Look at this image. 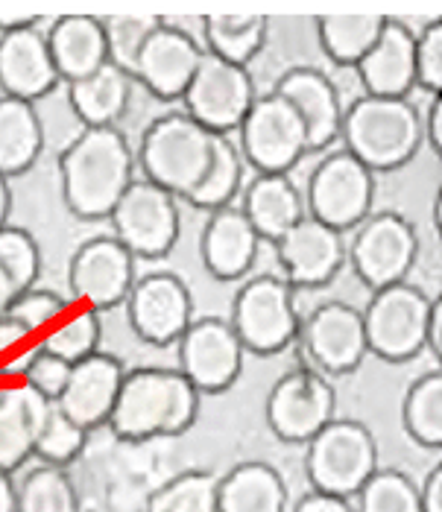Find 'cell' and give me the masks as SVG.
I'll return each mask as SVG.
<instances>
[{
	"instance_id": "cell-7",
	"label": "cell",
	"mask_w": 442,
	"mask_h": 512,
	"mask_svg": "<svg viewBox=\"0 0 442 512\" xmlns=\"http://www.w3.org/2000/svg\"><path fill=\"white\" fill-rule=\"evenodd\" d=\"M431 311L434 299L407 281L372 293L369 305L361 311L366 349L387 363L413 360L422 349H428Z\"/></svg>"
},
{
	"instance_id": "cell-28",
	"label": "cell",
	"mask_w": 442,
	"mask_h": 512,
	"mask_svg": "<svg viewBox=\"0 0 442 512\" xmlns=\"http://www.w3.org/2000/svg\"><path fill=\"white\" fill-rule=\"evenodd\" d=\"M132 85L135 79L109 62L91 77L68 82V100L85 129H109L118 126V120L126 115Z\"/></svg>"
},
{
	"instance_id": "cell-47",
	"label": "cell",
	"mask_w": 442,
	"mask_h": 512,
	"mask_svg": "<svg viewBox=\"0 0 442 512\" xmlns=\"http://www.w3.org/2000/svg\"><path fill=\"white\" fill-rule=\"evenodd\" d=\"M419 504L422 512H442V463H437L419 486Z\"/></svg>"
},
{
	"instance_id": "cell-45",
	"label": "cell",
	"mask_w": 442,
	"mask_h": 512,
	"mask_svg": "<svg viewBox=\"0 0 442 512\" xmlns=\"http://www.w3.org/2000/svg\"><path fill=\"white\" fill-rule=\"evenodd\" d=\"M71 369L74 366L68 360L39 349V355L33 357V363L24 372V384L33 387L39 395H44L47 401H59V395L65 393V387H68Z\"/></svg>"
},
{
	"instance_id": "cell-8",
	"label": "cell",
	"mask_w": 442,
	"mask_h": 512,
	"mask_svg": "<svg viewBox=\"0 0 442 512\" xmlns=\"http://www.w3.org/2000/svg\"><path fill=\"white\" fill-rule=\"evenodd\" d=\"M372 199H375V173L343 150L325 156L314 167L308 179L305 211L317 223L343 235L372 217Z\"/></svg>"
},
{
	"instance_id": "cell-11",
	"label": "cell",
	"mask_w": 442,
	"mask_h": 512,
	"mask_svg": "<svg viewBox=\"0 0 442 512\" xmlns=\"http://www.w3.org/2000/svg\"><path fill=\"white\" fill-rule=\"evenodd\" d=\"M109 220L112 237L135 258H164L179 240V197L141 176L129 185Z\"/></svg>"
},
{
	"instance_id": "cell-21",
	"label": "cell",
	"mask_w": 442,
	"mask_h": 512,
	"mask_svg": "<svg viewBox=\"0 0 442 512\" xmlns=\"http://www.w3.org/2000/svg\"><path fill=\"white\" fill-rule=\"evenodd\" d=\"M62 82L53 53L47 44V30L41 27L0 36V88L3 97L36 103Z\"/></svg>"
},
{
	"instance_id": "cell-26",
	"label": "cell",
	"mask_w": 442,
	"mask_h": 512,
	"mask_svg": "<svg viewBox=\"0 0 442 512\" xmlns=\"http://www.w3.org/2000/svg\"><path fill=\"white\" fill-rule=\"evenodd\" d=\"M47 44L53 53V65L65 85L91 77L94 71L109 65V44H106L103 18L62 15L50 24Z\"/></svg>"
},
{
	"instance_id": "cell-17",
	"label": "cell",
	"mask_w": 442,
	"mask_h": 512,
	"mask_svg": "<svg viewBox=\"0 0 442 512\" xmlns=\"http://www.w3.org/2000/svg\"><path fill=\"white\" fill-rule=\"evenodd\" d=\"M129 325L150 346H173L194 322L191 290L173 273H147L126 299Z\"/></svg>"
},
{
	"instance_id": "cell-12",
	"label": "cell",
	"mask_w": 442,
	"mask_h": 512,
	"mask_svg": "<svg viewBox=\"0 0 442 512\" xmlns=\"http://www.w3.org/2000/svg\"><path fill=\"white\" fill-rule=\"evenodd\" d=\"M416 252H419V240H416L413 226L402 214L381 211L363 220L355 229L352 246H349V261H352L355 276L361 278L372 293H378V290L402 284L416 261Z\"/></svg>"
},
{
	"instance_id": "cell-50",
	"label": "cell",
	"mask_w": 442,
	"mask_h": 512,
	"mask_svg": "<svg viewBox=\"0 0 442 512\" xmlns=\"http://www.w3.org/2000/svg\"><path fill=\"white\" fill-rule=\"evenodd\" d=\"M0 512H18V486L6 472H0Z\"/></svg>"
},
{
	"instance_id": "cell-31",
	"label": "cell",
	"mask_w": 442,
	"mask_h": 512,
	"mask_svg": "<svg viewBox=\"0 0 442 512\" xmlns=\"http://www.w3.org/2000/svg\"><path fill=\"white\" fill-rule=\"evenodd\" d=\"M387 15H322L317 39L322 53L340 68H358L384 33Z\"/></svg>"
},
{
	"instance_id": "cell-52",
	"label": "cell",
	"mask_w": 442,
	"mask_h": 512,
	"mask_svg": "<svg viewBox=\"0 0 442 512\" xmlns=\"http://www.w3.org/2000/svg\"><path fill=\"white\" fill-rule=\"evenodd\" d=\"M9 211H12V191H9V179L0 176V229L9 226Z\"/></svg>"
},
{
	"instance_id": "cell-15",
	"label": "cell",
	"mask_w": 442,
	"mask_h": 512,
	"mask_svg": "<svg viewBox=\"0 0 442 512\" xmlns=\"http://www.w3.org/2000/svg\"><path fill=\"white\" fill-rule=\"evenodd\" d=\"M299 346L308 360L305 369H314L322 378L355 372L369 352L363 314L346 302H325L302 319Z\"/></svg>"
},
{
	"instance_id": "cell-4",
	"label": "cell",
	"mask_w": 442,
	"mask_h": 512,
	"mask_svg": "<svg viewBox=\"0 0 442 512\" xmlns=\"http://www.w3.org/2000/svg\"><path fill=\"white\" fill-rule=\"evenodd\" d=\"M217 135L200 126L185 112H167L156 118L138 147V167L147 182L164 188L167 194L188 199L202 182Z\"/></svg>"
},
{
	"instance_id": "cell-30",
	"label": "cell",
	"mask_w": 442,
	"mask_h": 512,
	"mask_svg": "<svg viewBox=\"0 0 442 512\" xmlns=\"http://www.w3.org/2000/svg\"><path fill=\"white\" fill-rule=\"evenodd\" d=\"M44 150V126L33 103L0 97V176L27 173Z\"/></svg>"
},
{
	"instance_id": "cell-23",
	"label": "cell",
	"mask_w": 442,
	"mask_h": 512,
	"mask_svg": "<svg viewBox=\"0 0 442 512\" xmlns=\"http://www.w3.org/2000/svg\"><path fill=\"white\" fill-rule=\"evenodd\" d=\"M355 71L366 97L407 100L416 88V33L402 18H387L378 44Z\"/></svg>"
},
{
	"instance_id": "cell-32",
	"label": "cell",
	"mask_w": 442,
	"mask_h": 512,
	"mask_svg": "<svg viewBox=\"0 0 442 512\" xmlns=\"http://www.w3.org/2000/svg\"><path fill=\"white\" fill-rule=\"evenodd\" d=\"M270 21L264 15H211L202 24L205 50L223 62L246 68L264 47Z\"/></svg>"
},
{
	"instance_id": "cell-19",
	"label": "cell",
	"mask_w": 442,
	"mask_h": 512,
	"mask_svg": "<svg viewBox=\"0 0 442 512\" xmlns=\"http://www.w3.org/2000/svg\"><path fill=\"white\" fill-rule=\"evenodd\" d=\"M284 267V278L293 287H320L337 276L349 258L346 240L340 232L305 217L287 235L273 243Z\"/></svg>"
},
{
	"instance_id": "cell-3",
	"label": "cell",
	"mask_w": 442,
	"mask_h": 512,
	"mask_svg": "<svg viewBox=\"0 0 442 512\" xmlns=\"http://www.w3.org/2000/svg\"><path fill=\"white\" fill-rule=\"evenodd\" d=\"M340 138L346 153L372 173L396 170L419 153L425 141V120L407 100L361 97L343 112Z\"/></svg>"
},
{
	"instance_id": "cell-46",
	"label": "cell",
	"mask_w": 442,
	"mask_h": 512,
	"mask_svg": "<svg viewBox=\"0 0 442 512\" xmlns=\"http://www.w3.org/2000/svg\"><path fill=\"white\" fill-rule=\"evenodd\" d=\"M41 27V12L33 9H0V36Z\"/></svg>"
},
{
	"instance_id": "cell-33",
	"label": "cell",
	"mask_w": 442,
	"mask_h": 512,
	"mask_svg": "<svg viewBox=\"0 0 442 512\" xmlns=\"http://www.w3.org/2000/svg\"><path fill=\"white\" fill-rule=\"evenodd\" d=\"M404 434L428 451L442 448V369L419 375L404 395Z\"/></svg>"
},
{
	"instance_id": "cell-49",
	"label": "cell",
	"mask_w": 442,
	"mask_h": 512,
	"mask_svg": "<svg viewBox=\"0 0 442 512\" xmlns=\"http://www.w3.org/2000/svg\"><path fill=\"white\" fill-rule=\"evenodd\" d=\"M428 349L442 363V296L434 299V311H431V325H428Z\"/></svg>"
},
{
	"instance_id": "cell-36",
	"label": "cell",
	"mask_w": 442,
	"mask_h": 512,
	"mask_svg": "<svg viewBox=\"0 0 442 512\" xmlns=\"http://www.w3.org/2000/svg\"><path fill=\"white\" fill-rule=\"evenodd\" d=\"M18 512H80L74 480L56 466L33 469L18 486Z\"/></svg>"
},
{
	"instance_id": "cell-44",
	"label": "cell",
	"mask_w": 442,
	"mask_h": 512,
	"mask_svg": "<svg viewBox=\"0 0 442 512\" xmlns=\"http://www.w3.org/2000/svg\"><path fill=\"white\" fill-rule=\"evenodd\" d=\"M416 88L428 94L442 91V18L428 21L416 33Z\"/></svg>"
},
{
	"instance_id": "cell-43",
	"label": "cell",
	"mask_w": 442,
	"mask_h": 512,
	"mask_svg": "<svg viewBox=\"0 0 442 512\" xmlns=\"http://www.w3.org/2000/svg\"><path fill=\"white\" fill-rule=\"evenodd\" d=\"M41 337L30 334L15 319H0V375H18L24 381L27 366L39 355Z\"/></svg>"
},
{
	"instance_id": "cell-13",
	"label": "cell",
	"mask_w": 442,
	"mask_h": 512,
	"mask_svg": "<svg viewBox=\"0 0 442 512\" xmlns=\"http://www.w3.org/2000/svg\"><path fill=\"white\" fill-rule=\"evenodd\" d=\"M135 281V255L115 237L85 240L68 267L71 299L94 314L126 305Z\"/></svg>"
},
{
	"instance_id": "cell-24",
	"label": "cell",
	"mask_w": 442,
	"mask_h": 512,
	"mask_svg": "<svg viewBox=\"0 0 442 512\" xmlns=\"http://www.w3.org/2000/svg\"><path fill=\"white\" fill-rule=\"evenodd\" d=\"M261 237L246 220L241 205H226L208 217L202 226L200 252L202 264L217 281H238L258 258Z\"/></svg>"
},
{
	"instance_id": "cell-20",
	"label": "cell",
	"mask_w": 442,
	"mask_h": 512,
	"mask_svg": "<svg viewBox=\"0 0 442 512\" xmlns=\"http://www.w3.org/2000/svg\"><path fill=\"white\" fill-rule=\"evenodd\" d=\"M123 378L126 372H123L121 360L97 352L71 369L68 387L56 404L82 431H94L100 425H109L118 395H121Z\"/></svg>"
},
{
	"instance_id": "cell-14",
	"label": "cell",
	"mask_w": 442,
	"mask_h": 512,
	"mask_svg": "<svg viewBox=\"0 0 442 512\" xmlns=\"http://www.w3.org/2000/svg\"><path fill=\"white\" fill-rule=\"evenodd\" d=\"M337 398L331 384L314 369H293L282 375L267 395V425L282 442L308 445L334 422Z\"/></svg>"
},
{
	"instance_id": "cell-39",
	"label": "cell",
	"mask_w": 442,
	"mask_h": 512,
	"mask_svg": "<svg viewBox=\"0 0 442 512\" xmlns=\"http://www.w3.org/2000/svg\"><path fill=\"white\" fill-rule=\"evenodd\" d=\"M88 431H82L74 419H68L59 404L50 407L44 425H41L39 439H36V451L33 457H39L41 466H56V469H68L85 448Z\"/></svg>"
},
{
	"instance_id": "cell-38",
	"label": "cell",
	"mask_w": 442,
	"mask_h": 512,
	"mask_svg": "<svg viewBox=\"0 0 442 512\" xmlns=\"http://www.w3.org/2000/svg\"><path fill=\"white\" fill-rule=\"evenodd\" d=\"M161 24H164V18L159 15H109V18H103L109 62L132 77L144 44L153 39V33Z\"/></svg>"
},
{
	"instance_id": "cell-35",
	"label": "cell",
	"mask_w": 442,
	"mask_h": 512,
	"mask_svg": "<svg viewBox=\"0 0 442 512\" xmlns=\"http://www.w3.org/2000/svg\"><path fill=\"white\" fill-rule=\"evenodd\" d=\"M100 316L88 308H68V314L56 319L44 334H41V349L50 355L68 360L77 366L100 349Z\"/></svg>"
},
{
	"instance_id": "cell-1",
	"label": "cell",
	"mask_w": 442,
	"mask_h": 512,
	"mask_svg": "<svg viewBox=\"0 0 442 512\" xmlns=\"http://www.w3.org/2000/svg\"><path fill=\"white\" fill-rule=\"evenodd\" d=\"M62 197L80 220L112 217L135 176V156L118 126L82 129L59 156Z\"/></svg>"
},
{
	"instance_id": "cell-22",
	"label": "cell",
	"mask_w": 442,
	"mask_h": 512,
	"mask_svg": "<svg viewBox=\"0 0 442 512\" xmlns=\"http://www.w3.org/2000/svg\"><path fill=\"white\" fill-rule=\"evenodd\" d=\"M273 91L284 97L308 129V153H322L340 138L343 129V106L334 82L314 68H290L279 77Z\"/></svg>"
},
{
	"instance_id": "cell-29",
	"label": "cell",
	"mask_w": 442,
	"mask_h": 512,
	"mask_svg": "<svg viewBox=\"0 0 442 512\" xmlns=\"http://www.w3.org/2000/svg\"><path fill=\"white\" fill-rule=\"evenodd\" d=\"M217 512H287L284 477L270 463L246 460L220 480Z\"/></svg>"
},
{
	"instance_id": "cell-10",
	"label": "cell",
	"mask_w": 442,
	"mask_h": 512,
	"mask_svg": "<svg viewBox=\"0 0 442 512\" xmlns=\"http://www.w3.org/2000/svg\"><path fill=\"white\" fill-rule=\"evenodd\" d=\"M255 100L258 97H255L249 71L241 65L217 59L208 50L182 97L185 115H191L208 132L226 135V138H232V132L241 129Z\"/></svg>"
},
{
	"instance_id": "cell-48",
	"label": "cell",
	"mask_w": 442,
	"mask_h": 512,
	"mask_svg": "<svg viewBox=\"0 0 442 512\" xmlns=\"http://www.w3.org/2000/svg\"><path fill=\"white\" fill-rule=\"evenodd\" d=\"M293 512H358L352 510V504L346 498H334V495H320V492H311L305 495L296 510Z\"/></svg>"
},
{
	"instance_id": "cell-27",
	"label": "cell",
	"mask_w": 442,
	"mask_h": 512,
	"mask_svg": "<svg viewBox=\"0 0 442 512\" xmlns=\"http://www.w3.org/2000/svg\"><path fill=\"white\" fill-rule=\"evenodd\" d=\"M243 214L261 240L279 243L296 223L308 217L302 194L287 176H255L243 194Z\"/></svg>"
},
{
	"instance_id": "cell-37",
	"label": "cell",
	"mask_w": 442,
	"mask_h": 512,
	"mask_svg": "<svg viewBox=\"0 0 442 512\" xmlns=\"http://www.w3.org/2000/svg\"><path fill=\"white\" fill-rule=\"evenodd\" d=\"M217 486L208 472L179 474L150 495L147 512H217Z\"/></svg>"
},
{
	"instance_id": "cell-9",
	"label": "cell",
	"mask_w": 442,
	"mask_h": 512,
	"mask_svg": "<svg viewBox=\"0 0 442 512\" xmlns=\"http://www.w3.org/2000/svg\"><path fill=\"white\" fill-rule=\"evenodd\" d=\"M238 135L241 156L258 170V176H287L299 158L308 156L305 120L276 91L255 100Z\"/></svg>"
},
{
	"instance_id": "cell-2",
	"label": "cell",
	"mask_w": 442,
	"mask_h": 512,
	"mask_svg": "<svg viewBox=\"0 0 442 512\" xmlns=\"http://www.w3.org/2000/svg\"><path fill=\"white\" fill-rule=\"evenodd\" d=\"M200 395V390L179 369H132L123 378L109 428L123 442L185 434L197 422Z\"/></svg>"
},
{
	"instance_id": "cell-51",
	"label": "cell",
	"mask_w": 442,
	"mask_h": 512,
	"mask_svg": "<svg viewBox=\"0 0 442 512\" xmlns=\"http://www.w3.org/2000/svg\"><path fill=\"white\" fill-rule=\"evenodd\" d=\"M18 296H21V293H18V287L12 284V278L0 270V319L9 316V311H12V305H15Z\"/></svg>"
},
{
	"instance_id": "cell-6",
	"label": "cell",
	"mask_w": 442,
	"mask_h": 512,
	"mask_svg": "<svg viewBox=\"0 0 442 512\" xmlns=\"http://www.w3.org/2000/svg\"><path fill=\"white\" fill-rule=\"evenodd\" d=\"M296 287L279 276H255L246 281L235 305H232V328L241 346L252 355H279L293 340H299L302 319L296 314Z\"/></svg>"
},
{
	"instance_id": "cell-40",
	"label": "cell",
	"mask_w": 442,
	"mask_h": 512,
	"mask_svg": "<svg viewBox=\"0 0 442 512\" xmlns=\"http://www.w3.org/2000/svg\"><path fill=\"white\" fill-rule=\"evenodd\" d=\"M358 512H422L419 486L396 469H378L358 495Z\"/></svg>"
},
{
	"instance_id": "cell-16",
	"label": "cell",
	"mask_w": 442,
	"mask_h": 512,
	"mask_svg": "<svg viewBox=\"0 0 442 512\" xmlns=\"http://www.w3.org/2000/svg\"><path fill=\"white\" fill-rule=\"evenodd\" d=\"M176 346H179V372L200 393H223L241 378L246 349L229 319H217V316L194 319Z\"/></svg>"
},
{
	"instance_id": "cell-34",
	"label": "cell",
	"mask_w": 442,
	"mask_h": 512,
	"mask_svg": "<svg viewBox=\"0 0 442 512\" xmlns=\"http://www.w3.org/2000/svg\"><path fill=\"white\" fill-rule=\"evenodd\" d=\"M243 182V156L241 147L226 138V135H217V144H214V156L211 164L202 176V182L197 185V191L185 199L188 205L200 208V211H220L226 205H232V199L238 197Z\"/></svg>"
},
{
	"instance_id": "cell-41",
	"label": "cell",
	"mask_w": 442,
	"mask_h": 512,
	"mask_svg": "<svg viewBox=\"0 0 442 512\" xmlns=\"http://www.w3.org/2000/svg\"><path fill=\"white\" fill-rule=\"evenodd\" d=\"M0 270L12 278L18 293L36 287L41 276V252L36 237L21 226L0 229Z\"/></svg>"
},
{
	"instance_id": "cell-5",
	"label": "cell",
	"mask_w": 442,
	"mask_h": 512,
	"mask_svg": "<svg viewBox=\"0 0 442 512\" xmlns=\"http://www.w3.org/2000/svg\"><path fill=\"white\" fill-rule=\"evenodd\" d=\"M305 472L320 495L355 498L378 474V445L369 428L352 419H334L308 442Z\"/></svg>"
},
{
	"instance_id": "cell-42",
	"label": "cell",
	"mask_w": 442,
	"mask_h": 512,
	"mask_svg": "<svg viewBox=\"0 0 442 512\" xmlns=\"http://www.w3.org/2000/svg\"><path fill=\"white\" fill-rule=\"evenodd\" d=\"M65 314H68V299H62V296L53 293V290H39V287H33V290L21 293V296L15 299V305H12V311H9V319H15V322L24 325L30 334L41 337L56 319H62Z\"/></svg>"
},
{
	"instance_id": "cell-25",
	"label": "cell",
	"mask_w": 442,
	"mask_h": 512,
	"mask_svg": "<svg viewBox=\"0 0 442 512\" xmlns=\"http://www.w3.org/2000/svg\"><path fill=\"white\" fill-rule=\"evenodd\" d=\"M56 401H47L24 381H15L0 390V472L21 469L39 439L41 425Z\"/></svg>"
},
{
	"instance_id": "cell-18",
	"label": "cell",
	"mask_w": 442,
	"mask_h": 512,
	"mask_svg": "<svg viewBox=\"0 0 442 512\" xmlns=\"http://www.w3.org/2000/svg\"><path fill=\"white\" fill-rule=\"evenodd\" d=\"M202 56L205 47L200 41L164 21L153 33V39L144 44L132 79L159 100H182L200 68Z\"/></svg>"
}]
</instances>
